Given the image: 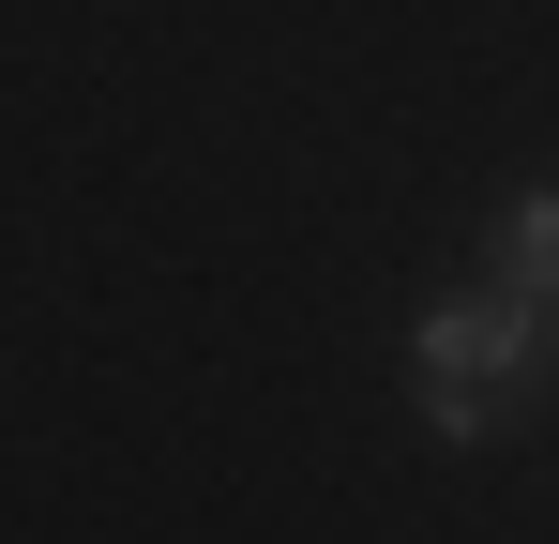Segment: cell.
Masks as SVG:
<instances>
[{
	"mask_svg": "<svg viewBox=\"0 0 559 544\" xmlns=\"http://www.w3.org/2000/svg\"><path fill=\"white\" fill-rule=\"evenodd\" d=\"M424 424L439 439H484L499 409H514V363H530V303L514 287H454V303H424Z\"/></svg>",
	"mask_w": 559,
	"mask_h": 544,
	"instance_id": "cell-1",
	"label": "cell"
},
{
	"mask_svg": "<svg viewBox=\"0 0 559 544\" xmlns=\"http://www.w3.org/2000/svg\"><path fill=\"white\" fill-rule=\"evenodd\" d=\"M484 272H499L514 303H559V181H530V197L499 212V243H484Z\"/></svg>",
	"mask_w": 559,
	"mask_h": 544,
	"instance_id": "cell-2",
	"label": "cell"
}]
</instances>
